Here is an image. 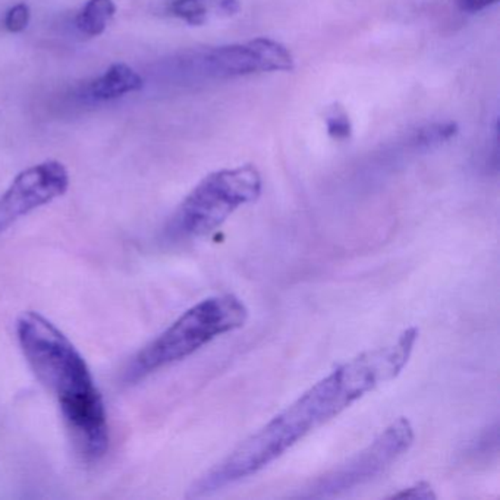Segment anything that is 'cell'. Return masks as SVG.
I'll list each match as a JSON object with an SVG mask.
<instances>
[{"label":"cell","instance_id":"1","mask_svg":"<svg viewBox=\"0 0 500 500\" xmlns=\"http://www.w3.org/2000/svg\"><path fill=\"white\" fill-rule=\"evenodd\" d=\"M418 335L417 327H408L389 345L365 351L336 367L200 477L188 496H209L255 476L353 402L397 379L413 355Z\"/></svg>","mask_w":500,"mask_h":500},{"label":"cell","instance_id":"2","mask_svg":"<svg viewBox=\"0 0 500 500\" xmlns=\"http://www.w3.org/2000/svg\"><path fill=\"white\" fill-rule=\"evenodd\" d=\"M16 336L37 379L58 399L72 441L85 460L109 448L108 415L92 371L74 344L41 314H22Z\"/></svg>","mask_w":500,"mask_h":500},{"label":"cell","instance_id":"3","mask_svg":"<svg viewBox=\"0 0 500 500\" xmlns=\"http://www.w3.org/2000/svg\"><path fill=\"white\" fill-rule=\"evenodd\" d=\"M246 318L248 308L238 297L225 294L206 298L139 351L125 371V380L136 383L167 365L183 362L219 336L241 329Z\"/></svg>","mask_w":500,"mask_h":500},{"label":"cell","instance_id":"4","mask_svg":"<svg viewBox=\"0 0 500 500\" xmlns=\"http://www.w3.org/2000/svg\"><path fill=\"white\" fill-rule=\"evenodd\" d=\"M262 188V175L253 165L213 172L176 209L165 228V237L171 243L206 237L239 207L254 203Z\"/></svg>","mask_w":500,"mask_h":500},{"label":"cell","instance_id":"5","mask_svg":"<svg viewBox=\"0 0 500 500\" xmlns=\"http://www.w3.org/2000/svg\"><path fill=\"white\" fill-rule=\"evenodd\" d=\"M414 437L413 425L408 418H397L362 452L316 478L304 488V492L299 493V496L308 499L339 496L376 480L408 452Z\"/></svg>","mask_w":500,"mask_h":500},{"label":"cell","instance_id":"6","mask_svg":"<svg viewBox=\"0 0 500 500\" xmlns=\"http://www.w3.org/2000/svg\"><path fill=\"white\" fill-rule=\"evenodd\" d=\"M68 187V171L56 160L21 172L0 197V234L32 210L62 197Z\"/></svg>","mask_w":500,"mask_h":500},{"label":"cell","instance_id":"7","mask_svg":"<svg viewBox=\"0 0 500 500\" xmlns=\"http://www.w3.org/2000/svg\"><path fill=\"white\" fill-rule=\"evenodd\" d=\"M294 58L279 41L260 37L246 44L216 48L203 58V68L216 78H235L257 72H290Z\"/></svg>","mask_w":500,"mask_h":500},{"label":"cell","instance_id":"8","mask_svg":"<svg viewBox=\"0 0 500 500\" xmlns=\"http://www.w3.org/2000/svg\"><path fill=\"white\" fill-rule=\"evenodd\" d=\"M144 81L134 69L125 64L112 65L92 87L93 95L99 100H113L128 93L139 92Z\"/></svg>","mask_w":500,"mask_h":500},{"label":"cell","instance_id":"9","mask_svg":"<svg viewBox=\"0 0 500 500\" xmlns=\"http://www.w3.org/2000/svg\"><path fill=\"white\" fill-rule=\"evenodd\" d=\"M238 11V0H174L171 4V13L190 25H204L210 15L232 16Z\"/></svg>","mask_w":500,"mask_h":500},{"label":"cell","instance_id":"10","mask_svg":"<svg viewBox=\"0 0 500 500\" xmlns=\"http://www.w3.org/2000/svg\"><path fill=\"white\" fill-rule=\"evenodd\" d=\"M115 13L113 0H88L76 18V27L85 36H100L103 34Z\"/></svg>","mask_w":500,"mask_h":500},{"label":"cell","instance_id":"11","mask_svg":"<svg viewBox=\"0 0 500 500\" xmlns=\"http://www.w3.org/2000/svg\"><path fill=\"white\" fill-rule=\"evenodd\" d=\"M458 134V125L455 122L430 123L420 128L414 136V144L420 148H432L446 143Z\"/></svg>","mask_w":500,"mask_h":500},{"label":"cell","instance_id":"12","mask_svg":"<svg viewBox=\"0 0 500 500\" xmlns=\"http://www.w3.org/2000/svg\"><path fill=\"white\" fill-rule=\"evenodd\" d=\"M326 127H327V134L335 139L350 138L353 134L350 116L339 104H335L326 116Z\"/></svg>","mask_w":500,"mask_h":500},{"label":"cell","instance_id":"13","mask_svg":"<svg viewBox=\"0 0 500 500\" xmlns=\"http://www.w3.org/2000/svg\"><path fill=\"white\" fill-rule=\"evenodd\" d=\"M30 8L28 4H18L13 8L9 9L4 16V27L11 32L24 31L30 22Z\"/></svg>","mask_w":500,"mask_h":500},{"label":"cell","instance_id":"14","mask_svg":"<svg viewBox=\"0 0 500 500\" xmlns=\"http://www.w3.org/2000/svg\"><path fill=\"white\" fill-rule=\"evenodd\" d=\"M393 499H436V493L433 492L432 486L425 481H420L417 485L404 488L401 492L395 493Z\"/></svg>","mask_w":500,"mask_h":500},{"label":"cell","instance_id":"15","mask_svg":"<svg viewBox=\"0 0 500 500\" xmlns=\"http://www.w3.org/2000/svg\"><path fill=\"white\" fill-rule=\"evenodd\" d=\"M496 2L497 0H460V4L467 13H480Z\"/></svg>","mask_w":500,"mask_h":500}]
</instances>
